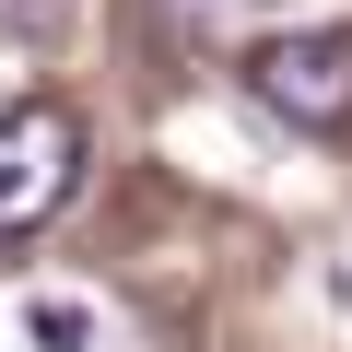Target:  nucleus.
<instances>
[{"instance_id":"nucleus-1","label":"nucleus","mask_w":352,"mask_h":352,"mask_svg":"<svg viewBox=\"0 0 352 352\" xmlns=\"http://www.w3.org/2000/svg\"><path fill=\"white\" fill-rule=\"evenodd\" d=\"M71 176H82V118L71 106H12L0 118V247L36 235L71 200Z\"/></svg>"},{"instance_id":"nucleus-2","label":"nucleus","mask_w":352,"mask_h":352,"mask_svg":"<svg viewBox=\"0 0 352 352\" xmlns=\"http://www.w3.org/2000/svg\"><path fill=\"white\" fill-rule=\"evenodd\" d=\"M247 94L294 129H352V36H270L247 59Z\"/></svg>"},{"instance_id":"nucleus-3","label":"nucleus","mask_w":352,"mask_h":352,"mask_svg":"<svg viewBox=\"0 0 352 352\" xmlns=\"http://www.w3.org/2000/svg\"><path fill=\"white\" fill-rule=\"evenodd\" d=\"M24 329H36V352H82V340H94V317H82V305H59V294H47Z\"/></svg>"},{"instance_id":"nucleus-4","label":"nucleus","mask_w":352,"mask_h":352,"mask_svg":"<svg viewBox=\"0 0 352 352\" xmlns=\"http://www.w3.org/2000/svg\"><path fill=\"white\" fill-rule=\"evenodd\" d=\"M59 12H71V0H0V24H36V36H47Z\"/></svg>"}]
</instances>
